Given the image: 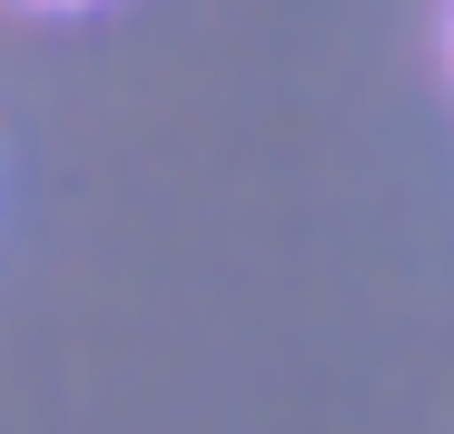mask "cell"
Segmentation results:
<instances>
[{"instance_id": "1", "label": "cell", "mask_w": 454, "mask_h": 434, "mask_svg": "<svg viewBox=\"0 0 454 434\" xmlns=\"http://www.w3.org/2000/svg\"><path fill=\"white\" fill-rule=\"evenodd\" d=\"M40 11H90V0H40Z\"/></svg>"}]
</instances>
